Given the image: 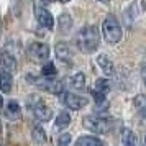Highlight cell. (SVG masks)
I'll return each instance as SVG.
<instances>
[{
  "instance_id": "20",
  "label": "cell",
  "mask_w": 146,
  "mask_h": 146,
  "mask_svg": "<svg viewBox=\"0 0 146 146\" xmlns=\"http://www.w3.org/2000/svg\"><path fill=\"white\" fill-rule=\"evenodd\" d=\"M7 113L12 117V118H18V117H20V105H18L17 100H10V102H8Z\"/></svg>"
},
{
  "instance_id": "22",
  "label": "cell",
  "mask_w": 146,
  "mask_h": 146,
  "mask_svg": "<svg viewBox=\"0 0 146 146\" xmlns=\"http://www.w3.org/2000/svg\"><path fill=\"white\" fill-rule=\"evenodd\" d=\"M95 90L105 95V94L110 90V82H108L107 79H99L97 82H95Z\"/></svg>"
},
{
  "instance_id": "4",
  "label": "cell",
  "mask_w": 146,
  "mask_h": 146,
  "mask_svg": "<svg viewBox=\"0 0 146 146\" xmlns=\"http://www.w3.org/2000/svg\"><path fill=\"white\" fill-rule=\"evenodd\" d=\"M82 125H84V128H87L94 133H107L112 128V123L108 120L99 118V117H86L82 120Z\"/></svg>"
},
{
  "instance_id": "30",
  "label": "cell",
  "mask_w": 146,
  "mask_h": 146,
  "mask_svg": "<svg viewBox=\"0 0 146 146\" xmlns=\"http://www.w3.org/2000/svg\"><path fill=\"white\" fill-rule=\"evenodd\" d=\"M145 82H146V76H145Z\"/></svg>"
},
{
  "instance_id": "15",
  "label": "cell",
  "mask_w": 146,
  "mask_h": 146,
  "mask_svg": "<svg viewBox=\"0 0 146 146\" xmlns=\"http://www.w3.org/2000/svg\"><path fill=\"white\" fill-rule=\"evenodd\" d=\"M121 145L123 146H136V136L130 128L121 130Z\"/></svg>"
},
{
  "instance_id": "5",
  "label": "cell",
  "mask_w": 146,
  "mask_h": 146,
  "mask_svg": "<svg viewBox=\"0 0 146 146\" xmlns=\"http://www.w3.org/2000/svg\"><path fill=\"white\" fill-rule=\"evenodd\" d=\"M28 58L35 62H41L49 58V46L44 43H31L27 49Z\"/></svg>"
},
{
  "instance_id": "9",
  "label": "cell",
  "mask_w": 146,
  "mask_h": 146,
  "mask_svg": "<svg viewBox=\"0 0 146 146\" xmlns=\"http://www.w3.org/2000/svg\"><path fill=\"white\" fill-rule=\"evenodd\" d=\"M54 51H56V58L59 61H62L67 66H72V51L67 43H58Z\"/></svg>"
},
{
  "instance_id": "29",
  "label": "cell",
  "mask_w": 146,
  "mask_h": 146,
  "mask_svg": "<svg viewBox=\"0 0 146 146\" xmlns=\"http://www.w3.org/2000/svg\"><path fill=\"white\" fill-rule=\"evenodd\" d=\"M145 145H146V138H145Z\"/></svg>"
},
{
  "instance_id": "27",
  "label": "cell",
  "mask_w": 146,
  "mask_h": 146,
  "mask_svg": "<svg viewBox=\"0 0 146 146\" xmlns=\"http://www.w3.org/2000/svg\"><path fill=\"white\" fill-rule=\"evenodd\" d=\"M61 2H64V3H67V2H71V0H61Z\"/></svg>"
},
{
  "instance_id": "21",
  "label": "cell",
  "mask_w": 146,
  "mask_h": 146,
  "mask_svg": "<svg viewBox=\"0 0 146 146\" xmlns=\"http://www.w3.org/2000/svg\"><path fill=\"white\" fill-rule=\"evenodd\" d=\"M41 74H43L44 77H48V79H51V77H54V76L58 74V69H56V66H54L53 62H48V64H44V66H43Z\"/></svg>"
},
{
  "instance_id": "7",
  "label": "cell",
  "mask_w": 146,
  "mask_h": 146,
  "mask_svg": "<svg viewBox=\"0 0 146 146\" xmlns=\"http://www.w3.org/2000/svg\"><path fill=\"white\" fill-rule=\"evenodd\" d=\"M36 86L40 87V89H43V90H46V92L54 94V95H59L64 90V84L61 80H54V79L40 80V82H36Z\"/></svg>"
},
{
  "instance_id": "28",
  "label": "cell",
  "mask_w": 146,
  "mask_h": 146,
  "mask_svg": "<svg viewBox=\"0 0 146 146\" xmlns=\"http://www.w3.org/2000/svg\"><path fill=\"white\" fill-rule=\"evenodd\" d=\"M0 131H2V121H0Z\"/></svg>"
},
{
  "instance_id": "11",
  "label": "cell",
  "mask_w": 146,
  "mask_h": 146,
  "mask_svg": "<svg viewBox=\"0 0 146 146\" xmlns=\"http://www.w3.org/2000/svg\"><path fill=\"white\" fill-rule=\"evenodd\" d=\"M0 90L2 92H10L12 90V74L5 69L0 71Z\"/></svg>"
},
{
  "instance_id": "17",
  "label": "cell",
  "mask_w": 146,
  "mask_h": 146,
  "mask_svg": "<svg viewBox=\"0 0 146 146\" xmlns=\"http://www.w3.org/2000/svg\"><path fill=\"white\" fill-rule=\"evenodd\" d=\"M71 27H72L71 15L69 13H61L59 15V28H61V31H69Z\"/></svg>"
},
{
  "instance_id": "8",
  "label": "cell",
  "mask_w": 146,
  "mask_h": 146,
  "mask_svg": "<svg viewBox=\"0 0 146 146\" xmlns=\"http://www.w3.org/2000/svg\"><path fill=\"white\" fill-rule=\"evenodd\" d=\"M35 15H36V20H38V23H40L41 27L48 28V30H51V28L54 27L53 15H51V12H48L46 8L36 7V8H35Z\"/></svg>"
},
{
  "instance_id": "26",
  "label": "cell",
  "mask_w": 146,
  "mask_h": 146,
  "mask_svg": "<svg viewBox=\"0 0 146 146\" xmlns=\"http://www.w3.org/2000/svg\"><path fill=\"white\" fill-rule=\"evenodd\" d=\"M44 2H48V3H51V2H54V0H44Z\"/></svg>"
},
{
  "instance_id": "31",
  "label": "cell",
  "mask_w": 146,
  "mask_h": 146,
  "mask_svg": "<svg viewBox=\"0 0 146 146\" xmlns=\"http://www.w3.org/2000/svg\"><path fill=\"white\" fill-rule=\"evenodd\" d=\"M0 146H3V145H2V143H0Z\"/></svg>"
},
{
  "instance_id": "14",
  "label": "cell",
  "mask_w": 146,
  "mask_h": 146,
  "mask_svg": "<svg viewBox=\"0 0 146 146\" xmlns=\"http://www.w3.org/2000/svg\"><path fill=\"white\" fill-rule=\"evenodd\" d=\"M0 64H2V67H3L5 71H15L17 61H15V58L12 56V54L3 53L2 56H0Z\"/></svg>"
},
{
  "instance_id": "6",
  "label": "cell",
  "mask_w": 146,
  "mask_h": 146,
  "mask_svg": "<svg viewBox=\"0 0 146 146\" xmlns=\"http://www.w3.org/2000/svg\"><path fill=\"white\" fill-rule=\"evenodd\" d=\"M61 100H62V104L69 108H72V110H79L82 107H86L89 104V100L86 97H80L77 94H71V92H66L61 95Z\"/></svg>"
},
{
  "instance_id": "1",
  "label": "cell",
  "mask_w": 146,
  "mask_h": 146,
  "mask_svg": "<svg viewBox=\"0 0 146 146\" xmlns=\"http://www.w3.org/2000/svg\"><path fill=\"white\" fill-rule=\"evenodd\" d=\"M100 43V35L97 27L89 25L84 27L77 35V48H79L82 53H94Z\"/></svg>"
},
{
  "instance_id": "13",
  "label": "cell",
  "mask_w": 146,
  "mask_h": 146,
  "mask_svg": "<svg viewBox=\"0 0 146 146\" xmlns=\"http://www.w3.org/2000/svg\"><path fill=\"white\" fill-rule=\"evenodd\" d=\"M69 86L72 87V89H76V90H82L86 87V76L82 72H77V74H74V76H71L69 77Z\"/></svg>"
},
{
  "instance_id": "16",
  "label": "cell",
  "mask_w": 146,
  "mask_h": 146,
  "mask_svg": "<svg viewBox=\"0 0 146 146\" xmlns=\"http://www.w3.org/2000/svg\"><path fill=\"white\" fill-rule=\"evenodd\" d=\"M76 146H105V145L99 138H95V136H80L77 139Z\"/></svg>"
},
{
  "instance_id": "23",
  "label": "cell",
  "mask_w": 146,
  "mask_h": 146,
  "mask_svg": "<svg viewBox=\"0 0 146 146\" xmlns=\"http://www.w3.org/2000/svg\"><path fill=\"white\" fill-rule=\"evenodd\" d=\"M69 143H71V135H69V133L59 135V138H58V146H69Z\"/></svg>"
},
{
  "instance_id": "25",
  "label": "cell",
  "mask_w": 146,
  "mask_h": 146,
  "mask_svg": "<svg viewBox=\"0 0 146 146\" xmlns=\"http://www.w3.org/2000/svg\"><path fill=\"white\" fill-rule=\"evenodd\" d=\"M99 2H102V3H107V2H108V0H99Z\"/></svg>"
},
{
  "instance_id": "12",
  "label": "cell",
  "mask_w": 146,
  "mask_h": 146,
  "mask_svg": "<svg viewBox=\"0 0 146 146\" xmlns=\"http://www.w3.org/2000/svg\"><path fill=\"white\" fill-rule=\"evenodd\" d=\"M133 105L136 108V112L139 113V117L146 118V95L145 94H139L133 99Z\"/></svg>"
},
{
  "instance_id": "2",
  "label": "cell",
  "mask_w": 146,
  "mask_h": 146,
  "mask_svg": "<svg viewBox=\"0 0 146 146\" xmlns=\"http://www.w3.org/2000/svg\"><path fill=\"white\" fill-rule=\"evenodd\" d=\"M102 31H104V38H105L107 43L110 44H117L120 40H121V27L118 25V21L115 17L108 15L105 20H104V25H102Z\"/></svg>"
},
{
  "instance_id": "10",
  "label": "cell",
  "mask_w": 146,
  "mask_h": 146,
  "mask_svg": "<svg viewBox=\"0 0 146 146\" xmlns=\"http://www.w3.org/2000/svg\"><path fill=\"white\" fill-rule=\"evenodd\" d=\"M97 62H99L100 69L104 71V74H107V76H112V74L115 72V66H113L112 59H110L108 56H105V54H100L99 58H97Z\"/></svg>"
},
{
  "instance_id": "19",
  "label": "cell",
  "mask_w": 146,
  "mask_h": 146,
  "mask_svg": "<svg viewBox=\"0 0 146 146\" xmlns=\"http://www.w3.org/2000/svg\"><path fill=\"white\" fill-rule=\"evenodd\" d=\"M31 136H33V139L38 143V145H43V143L46 141V135H44V130H43L41 126H33Z\"/></svg>"
},
{
  "instance_id": "3",
  "label": "cell",
  "mask_w": 146,
  "mask_h": 146,
  "mask_svg": "<svg viewBox=\"0 0 146 146\" xmlns=\"http://www.w3.org/2000/svg\"><path fill=\"white\" fill-rule=\"evenodd\" d=\"M28 108L33 112V115L40 121H49V120L53 118V110L49 107H46L44 100L40 99V97H30Z\"/></svg>"
},
{
  "instance_id": "24",
  "label": "cell",
  "mask_w": 146,
  "mask_h": 146,
  "mask_svg": "<svg viewBox=\"0 0 146 146\" xmlns=\"http://www.w3.org/2000/svg\"><path fill=\"white\" fill-rule=\"evenodd\" d=\"M3 107V99H2V95H0V108Z\"/></svg>"
},
{
  "instance_id": "18",
  "label": "cell",
  "mask_w": 146,
  "mask_h": 146,
  "mask_svg": "<svg viewBox=\"0 0 146 146\" xmlns=\"http://www.w3.org/2000/svg\"><path fill=\"white\" fill-rule=\"evenodd\" d=\"M71 123V115L67 112H59V115H58V118H56V128H66L67 125Z\"/></svg>"
}]
</instances>
